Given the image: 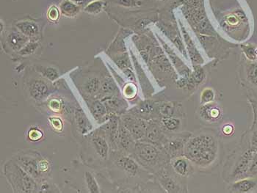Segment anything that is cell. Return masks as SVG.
<instances>
[{
	"mask_svg": "<svg viewBox=\"0 0 257 193\" xmlns=\"http://www.w3.org/2000/svg\"><path fill=\"white\" fill-rule=\"evenodd\" d=\"M223 145L219 131L205 128L193 132L185 147L184 155L198 172L210 173L221 162Z\"/></svg>",
	"mask_w": 257,
	"mask_h": 193,
	"instance_id": "obj_1",
	"label": "cell"
},
{
	"mask_svg": "<svg viewBox=\"0 0 257 193\" xmlns=\"http://www.w3.org/2000/svg\"><path fill=\"white\" fill-rule=\"evenodd\" d=\"M256 150L250 146L248 130L241 136L237 146L225 159L222 168V178L227 183L247 177L249 167Z\"/></svg>",
	"mask_w": 257,
	"mask_h": 193,
	"instance_id": "obj_2",
	"label": "cell"
},
{
	"mask_svg": "<svg viewBox=\"0 0 257 193\" xmlns=\"http://www.w3.org/2000/svg\"><path fill=\"white\" fill-rule=\"evenodd\" d=\"M130 156L143 168L153 175L160 171L170 161V158L161 148L144 140L136 141Z\"/></svg>",
	"mask_w": 257,
	"mask_h": 193,
	"instance_id": "obj_3",
	"label": "cell"
},
{
	"mask_svg": "<svg viewBox=\"0 0 257 193\" xmlns=\"http://www.w3.org/2000/svg\"><path fill=\"white\" fill-rule=\"evenodd\" d=\"M4 174L14 192H38L39 186L36 178L27 173L14 159L5 164Z\"/></svg>",
	"mask_w": 257,
	"mask_h": 193,
	"instance_id": "obj_4",
	"label": "cell"
},
{
	"mask_svg": "<svg viewBox=\"0 0 257 193\" xmlns=\"http://www.w3.org/2000/svg\"><path fill=\"white\" fill-rule=\"evenodd\" d=\"M112 160L114 165L123 173L128 181L131 179H149L150 175H153L143 168L130 155L113 151Z\"/></svg>",
	"mask_w": 257,
	"mask_h": 193,
	"instance_id": "obj_5",
	"label": "cell"
},
{
	"mask_svg": "<svg viewBox=\"0 0 257 193\" xmlns=\"http://www.w3.org/2000/svg\"><path fill=\"white\" fill-rule=\"evenodd\" d=\"M169 163V162H168ZM162 189L168 193H185L188 192V180L184 179L174 173L169 164L165 166L160 171L155 175Z\"/></svg>",
	"mask_w": 257,
	"mask_h": 193,
	"instance_id": "obj_6",
	"label": "cell"
},
{
	"mask_svg": "<svg viewBox=\"0 0 257 193\" xmlns=\"http://www.w3.org/2000/svg\"><path fill=\"white\" fill-rule=\"evenodd\" d=\"M193 132L190 131H181L175 134L168 135L166 143L163 145L162 149L168 155L170 159L177 156H182L185 151V147Z\"/></svg>",
	"mask_w": 257,
	"mask_h": 193,
	"instance_id": "obj_7",
	"label": "cell"
},
{
	"mask_svg": "<svg viewBox=\"0 0 257 193\" xmlns=\"http://www.w3.org/2000/svg\"><path fill=\"white\" fill-rule=\"evenodd\" d=\"M120 119L136 141H139L144 138L149 120L140 118L130 112L121 115Z\"/></svg>",
	"mask_w": 257,
	"mask_h": 193,
	"instance_id": "obj_8",
	"label": "cell"
},
{
	"mask_svg": "<svg viewBox=\"0 0 257 193\" xmlns=\"http://www.w3.org/2000/svg\"><path fill=\"white\" fill-rule=\"evenodd\" d=\"M41 158V154L36 151H29L28 152L17 153L15 156L16 161L33 178L38 179L42 176L39 170V162Z\"/></svg>",
	"mask_w": 257,
	"mask_h": 193,
	"instance_id": "obj_9",
	"label": "cell"
},
{
	"mask_svg": "<svg viewBox=\"0 0 257 193\" xmlns=\"http://www.w3.org/2000/svg\"><path fill=\"white\" fill-rule=\"evenodd\" d=\"M223 110L218 102L200 104L196 110V115L201 121L210 123H218L223 118Z\"/></svg>",
	"mask_w": 257,
	"mask_h": 193,
	"instance_id": "obj_10",
	"label": "cell"
},
{
	"mask_svg": "<svg viewBox=\"0 0 257 193\" xmlns=\"http://www.w3.org/2000/svg\"><path fill=\"white\" fill-rule=\"evenodd\" d=\"M168 164L172 171L184 179L192 178L197 171L193 163L185 155L172 158Z\"/></svg>",
	"mask_w": 257,
	"mask_h": 193,
	"instance_id": "obj_11",
	"label": "cell"
},
{
	"mask_svg": "<svg viewBox=\"0 0 257 193\" xmlns=\"http://www.w3.org/2000/svg\"><path fill=\"white\" fill-rule=\"evenodd\" d=\"M186 112L183 104L177 101H166L157 102V118L164 117H179L186 118Z\"/></svg>",
	"mask_w": 257,
	"mask_h": 193,
	"instance_id": "obj_12",
	"label": "cell"
},
{
	"mask_svg": "<svg viewBox=\"0 0 257 193\" xmlns=\"http://www.w3.org/2000/svg\"><path fill=\"white\" fill-rule=\"evenodd\" d=\"M168 138V134L162 129L158 120L152 119L149 120L145 137L141 140L150 142L162 148Z\"/></svg>",
	"mask_w": 257,
	"mask_h": 193,
	"instance_id": "obj_13",
	"label": "cell"
},
{
	"mask_svg": "<svg viewBox=\"0 0 257 193\" xmlns=\"http://www.w3.org/2000/svg\"><path fill=\"white\" fill-rule=\"evenodd\" d=\"M136 140L133 137L128 129L123 126L120 119L119 123L118 142H117V151L123 154L130 155L134 149Z\"/></svg>",
	"mask_w": 257,
	"mask_h": 193,
	"instance_id": "obj_14",
	"label": "cell"
},
{
	"mask_svg": "<svg viewBox=\"0 0 257 193\" xmlns=\"http://www.w3.org/2000/svg\"><path fill=\"white\" fill-rule=\"evenodd\" d=\"M228 192L232 193H250L257 190L256 177H246L228 183L226 186Z\"/></svg>",
	"mask_w": 257,
	"mask_h": 193,
	"instance_id": "obj_15",
	"label": "cell"
},
{
	"mask_svg": "<svg viewBox=\"0 0 257 193\" xmlns=\"http://www.w3.org/2000/svg\"><path fill=\"white\" fill-rule=\"evenodd\" d=\"M130 113L147 120L156 119L157 102L152 100L142 101L132 109Z\"/></svg>",
	"mask_w": 257,
	"mask_h": 193,
	"instance_id": "obj_16",
	"label": "cell"
},
{
	"mask_svg": "<svg viewBox=\"0 0 257 193\" xmlns=\"http://www.w3.org/2000/svg\"><path fill=\"white\" fill-rule=\"evenodd\" d=\"M101 102L104 103L108 113L115 115H123L126 111L128 104L126 100L118 96H109L101 99Z\"/></svg>",
	"mask_w": 257,
	"mask_h": 193,
	"instance_id": "obj_17",
	"label": "cell"
},
{
	"mask_svg": "<svg viewBox=\"0 0 257 193\" xmlns=\"http://www.w3.org/2000/svg\"><path fill=\"white\" fill-rule=\"evenodd\" d=\"M92 146L98 156L103 161H107L109 158V146L107 139L99 132L92 136Z\"/></svg>",
	"mask_w": 257,
	"mask_h": 193,
	"instance_id": "obj_18",
	"label": "cell"
},
{
	"mask_svg": "<svg viewBox=\"0 0 257 193\" xmlns=\"http://www.w3.org/2000/svg\"><path fill=\"white\" fill-rule=\"evenodd\" d=\"M156 120H158V123L166 134L171 135L182 131L185 118L179 117H164Z\"/></svg>",
	"mask_w": 257,
	"mask_h": 193,
	"instance_id": "obj_19",
	"label": "cell"
},
{
	"mask_svg": "<svg viewBox=\"0 0 257 193\" xmlns=\"http://www.w3.org/2000/svg\"><path fill=\"white\" fill-rule=\"evenodd\" d=\"M28 89L30 96L36 101L42 100L50 91L48 84L39 78H35L31 80Z\"/></svg>",
	"mask_w": 257,
	"mask_h": 193,
	"instance_id": "obj_20",
	"label": "cell"
},
{
	"mask_svg": "<svg viewBox=\"0 0 257 193\" xmlns=\"http://www.w3.org/2000/svg\"><path fill=\"white\" fill-rule=\"evenodd\" d=\"M30 40L29 38L21 33L18 29L11 31L6 39L8 47L14 52H20Z\"/></svg>",
	"mask_w": 257,
	"mask_h": 193,
	"instance_id": "obj_21",
	"label": "cell"
},
{
	"mask_svg": "<svg viewBox=\"0 0 257 193\" xmlns=\"http://www.w3.org/2000/svg\"><path fill=\"white\" fill-rule=\"evenodd\" d=\"M16 28L32 40L36 41V39L40 36L39 25L33 21H20L16 24Z\"/></svg>",
	"mask_w": 257,
	"mask_h": 193,
	"instance_id": "obj_22",
	"label": "cell"
},
{
	"mask_svg": "<svg viewBox=\"0 0 257 193\" xmlns=\"http://www.w3.org/2000/svg\"><path fill=\"white\" fill-rule=\"evenodd\" d=\"M98 94L102 99L106 96H118L120 95V92L115 82L109 77H107L101 80V88Z\"/></svg>",
	"mask_w": 257,
	"mask_h": 193,
	"instance_id": "obj_23",
	"label": "cell"
},
{
	"mask_svg": "<svg viewBox=\"0 0 257 193\" xmlns=\"http://www.w3.org/2000/svg\"><path fill=\"white\" fill-rule=\"evenodd\" d=\"M59 9L62 15L68 18H74L80 11V6L71 0H63L60 3Z\"/></svg>",
	"mask_w": 257,
	"mask_h": 193,
	"instance_id": "obj_24",
	"label": "cell"
},
{
	"mask_svg": "<svg viewBox=\"0 0 257 193\" xmlns=\"http://www.w3.org/2000/svg\"><path fill=\"white\" fill-rule=\"evenodd\" d=\"M90 111L92 112V115L94 117L95 119L100 122L101 120L104 121V117L107 116V108H106L105 105L104 103L100 100H95L92 102L91 105L90 107Z\"/></svg>",
	"mask_w": 257,
	"mask_h": 193,
	"instance_id": "obj_25",
	"label": "cell"
},
{
	"mask_svg": "<svg viewBox=\"0 0 257 193\" xmlns=\"http://www.w3.org/2000/svg\"><path fill=\"white\" fill-rule=\"evenodd\" d=\"M101 80L96 77H90L84 83L83 90L88 96L98 94L101 88Z\"/></svg>",
	"mask_w": 257,
	"mask_h": 193,
	"instance_id": "obj_26",
	"label": "cell"
},
{
	"mask_svg": "<svg viewBox=\"0 0 257 193\" xmlns=\"http://www.w3.org/2000/svg\"><path fill=\"white\" fill-rule=\"evenodd\" d=\"M218 102V92L212 88H205L200 95V104Z\"/></svg>",
	"mask_w": 257,
	"mask_h": 193,
	"instance_id": "obj_27",
	"label": "cell"
},
{
	"mask_svg": "<svg viewBox=\"0 0 257 193\" xmlns=\"http://www.w3.org/2000/svg\"><path fill=\"white\" fill-rule=\"evenodd\" d=\"M104 6L105 3L103 0H94L87 5L86 7L84 9V11L91 15H96L104 10Z\"/></svg>",
	"mask_w": 257,
	"mask_h": 193,
	"instance_id": "obj_28",
	"label": "cell"
},
{
	"mask_svg": "<svg viewBox=\"0 0 257 193\" xmlns=\"http://www.w3.org/2000/svg\"><path fill=\"white\" fill-rule=\"evenodd\" d=\"M85 181H86L87 187L90 193H99V186L97 181L95 179L93 174L89 171H86L85 173Z\"/></svg>",
	"mask_w": 257,
	"mask_h": 193,
	"instance_id": "obj_29",
	"label": "cell"
},
{
	"mask_svg": "<svg viewBox=\"0 0 257 193\" xmlns=\"http://www.w3.org/2000/svg\"><path fill=\"white\" fill-rule=\"evenodd\" d=\"M39 46L40 44L38 41L30 40L20 52H18L19 54L22 56L33 55L39 49Z\"/></svg>",
	"mask_w": 257,
	"mask_h": 193,
	"instance_id": "obj_30",
	"label": "cell"
},
{
	"mask_svg": "<svg viewBox=\"0 0 257 193\" xmlns=\"http://www.w3.org/2000/svg\"><path fill=\"white\" fill-rule=\"evenodd\" d=\"M246 75L249 83L257 88V63H250L247 65Z\"/></svg>",
	"mask_w": 257,
	"mask_h": 193,
	"instance_id": "obj_31",
	"label": "cell"
},
{
	"mask_svg": "<svg viewBox=\"0 0 257 193\" xmlns=\"http://www.w3.org/2000/svg\"><path fill=\"white\" fill-rule=\"evenodd\" d=\"M76 120H77V125H78L79 129L82 130V133L88 132V123L86 117L83 112L80 110H77L76 111Z\"/></svg>",
	"mask_w": 257,
	"mask_h": 193,
	"instance_id": "obj_32",
	"label": "cell"
},
{
	"mask_svg": "<svg viewBox=\"0 0 257 193\" xmlns=\"http://www.w3.org/2000/svg\"><path fill=\"white\" fill-rule=\"evenodd\" d=\"M40 73L44 76L45 78L48 79L50 81H55L59 77V74L58 71L53 67H41L40 69Z\"/></svg>",
	"mask_w": 257,
	"mask_h": 193,
	"instance_id": "obj_33",
	"label": "cell"
},
{
	"mask_svg": "<svg viewBox=\"0 0 257 193\" xmlns=\"http://www.w3.org/2000/svg\"><path fill=\"white\" fill-rule=\"evenodd\" d=\"M137 93L138 88L134 83H127L123 87V96H124L126 99H128V100H131V99L136 98V96H137Z\"/></svg>",
	"mask_w": 257,
	"mask_h": 193,
	"instance_id": "obj_34",
	"label": "cell"
},
{
	"mask_svg": "<svg viewBox=\"0 0 257 193\" xmlns=\"http://www.w3.org/2000/svg\"><path fill=\"white\" fill-rule=\"evenodd\" d=\"M234 124L229 121H226L220 126L219 132L223 137H229L234 134Z\"/></svg>",
	"mask_w": 257,
	"mask_h": 193,
	"instance_id": "obj_35",
	"label": "cell"
},
{
	"mask_svg": "<svg viewBox=\"0 0 257 193\" xmlns=\"http://www.w3.org/2000/svg\"><path fill=\"white\" fill-rule=\"evenodd\" d=\"M61 14L60 9L57 6H52L47 11V19L52 22H56L59 20L60 16Z\"/></svg>",
	"mask_w": 257,
	"mask_h": 193,
	"instance_id": "obj_36",
	"label": "cell"
},
{
	"mask_svg": "<svg viewBox=\"0 0 257 193\" xmlns=\"http://www.w3.org/2000/svg\"><path fill=\"white\" fill-rule=\"evenodd\" d=\"M256 49V47H253V46H242V52H243L244 55H245V56L246 57L247 59L249 60V61H256V54H255Z\"/></svg>",
	"mask_w": 257,
	"mask_h": 193,
	"instance_id": "obj_37",
	"label": "cell"
},
{
	"mask_svg": "<svg viewBox=\"0 0 257 193\" xmlns=\"http://www.w3.org/2000/svg\"><path fill=\"white\" fill-rule=\"evenodd\" d=\"M44 134L42 131L37 129V128H32L28 132V137L31 141L37 142L42 138Z\"/></svg>",
	"mask_w": 257,
	"mask_h": 193,
	"instance_id": "obj_38",
	"label": "cell"
},
{
	"mask_svg": "<svg viewBox=\"0 0 257 193\" xmlns=\"http://www.w3.org/2000/svg\"><path fill=\"white\" fill-rule=\"evenodd\" d=\"M49 120H50L51 126L54 130L57 131V132H62L63 129V123L60 118H58V117H51Z\"/></svg>",
	"mask_w": 257,
	"mask_h": 193,
	"instance_id": "obj_39",
	"label": "cell"
},
{
	"mask_svg": "<svg viewBox=\"0 0 257 193\" xmlns=\"http://www.w3.org/2000/svg\"><path fill=\"white\" fill-rule=\"evenodd\" d=\"M247 177H256L257 178V151L253 155V159L250 162V167H249L248 172H247Z\"/></svg>",
	"mask_w": 257,
	"mask_h": 193,
	"instance_id": "obj_40",
	"label": "cell"
},
{
	"mask_svg": "<svg viewBox=\"0 0 257 193\" xmlns=\"http://www.w3.org/2000/svg\"><path fill=\"white\" fill-rule=\"evenodd\" d=\"M114 2L120 6H125V7H135V6H139L141 4L139 0H114Z\"/></svg>",
	"mask_w": 257,
	"mask_h": 193,
	"instance_id": "obj_41",
	"label": "cell"
},
{
	"mask_svg": "<svg viewBox=\"0 0 257 193\" xmlns=\"http://www.w3.org/2000/svg\"><path fill=\"white\" fill-rule=\"evenodd\" d=\"M50 164L48 160L45 159H41L39 162V170L41 175L47 173L50 170Z\"/></svg>",
	"mask_w": 257,
	"mask_h": 193,
	"instance_id": "obj_42",
	"label": "cell"
},
{
	"mask_svg": "<svg viewBox=\"0 0 257 193\" xmlns=\"http://www.w3.org/2000/svg\"><path fill=\"white\" fill-rule=\"evenodd\" d=\"M49 106H50L51 110L55 112H59L62 107L61 102L58 100V99H52V100H51Z\"/></svg>",
	"mask_w": 257,
	"mask_h": 193,
	"instance_id": "obj_43",
	"label": "cell"
},
{
	"mask_svg": "<svg viewBox=\"0 0 257 193\" xmlns=\"http://www.w3.org/2000/svg\"><path fill=\"white\" fill-rule=\"evenodd\" d=\"M125 74L127 76L128 78L130 79L132 81H134L135 80V76L134 74H133V71H130V69H126L124 71Z\"/></svg>",
	"mask_w": 257,
	"mask_h": 193,
	"instance_id": "obj_44",
	"label": "cell"
},
{
	"mask_svg": "<svg viewBox=\"0 0 257 193\" xmlns=\"http://www.w3.org/2000/svg\"><path fill=\"white\" fill-rule=\"evenodd\" d=\"M71 1L74 2V3L79 5V6H82L86 3L87 0H71Z\"/></svg>",
	"mask_w": 257,
	"mask_h": 193,
	"instance_id": "obj_45",
	"label": "cell"
},
{
	"mask_svg": "<svg viewBox=\"0 0 257 193\" xmlns=\"http://www.w3.org/2000/svg\"><path fill=\"white\" fill-rule=\"evenodd\" d=\"M255 54H256V58L257 60V49H256V52H255Z\"/></svg>",
	"mask_w": 257,
	"mask_h": 193,
	"instance_id": "obj_46",
	"label": "cell"
},
{
	"mask_svg": "<svg viewBox=\"0 0 257 193\" xmlns=\"http://www.w3.org/2000/svg\"><path fill=\"white\" fill-rule=\"evenodd\" d=\"M160 1H162V0H160Z\"/></svg>",
	"mask_w": 257,
	"mask_h": 193,
	"instance_id": "obj_47",
	"label": "cell"
},
{
	"mask_svg": "<svg viewBox=\"0 0 257 193\" xmlns=\"http://www.w3.org/2000/svg\"><path fill=\"white\" fill-rule=\"evenodd\" d=\"M256 151H257V148H256Z\"/></svg>",
	"mask_w": 257,
	"mask_h": 193,
	"instance_id": "obj_48",
	"label": "cell"
}]
</instances>
